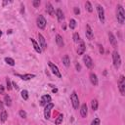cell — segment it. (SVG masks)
I'll return each instance as SVG.
<instances>
[{"mask_svg":"<svg viewBox=\"0 0 125 125\" xmlns=\"http://www.w3.org/2000/svg\"><path fill=\"white\" fill-rule=\"evenodd\" d=\"M117 10H116V19L118 21V22L120 24H123L124 23V21H125V12H124V9L121 5H117Z\"/></svg>","mask_w":125,"mask_h":125,"instance_id":"6da1fadb","label":"cell"},{"mask_svg":"<svg viewBox=\"0 0 125 125\" xmlns=\"http://www.w3.org/2000/svg\"><path fill=\"white\" fill-rule=\"evenodd\" d=\"M112 60H113V66H114V67L117 69V68H119L120 67V65H121V58H120V55H119V53L116 51H113V53H112Z\"/></svg>","mask_w":125,"mask_h":125,"instance_id":"7a4b0ae2","label":"cell"},{"mask_svg":"<svg viewBox=\"0 0 125 125\" xmlns=\"http://www.w3.org/2000/svg\"><path fill=\"white\" fill-rule=\"evenodd\" d=\"M70 101H71V104H72V107L74 110H77L78 109V106H79V99H78V96L76 94L75 91H73L70 95Z\"/></svg>","mask_w":125,"mask_h":125,"instance_id":"3957f363","label":"cell"},{"mask_svg":"<svg viewBox=\"0 0 125 125\" xmlns=\"http://www.w3.org/2000/svg\"><path fill=\"white\" fill-rule=\"evenodd\" d=\"M117 84H118V88H119L120 94L122 96H124L125 95V77L124 76H120Z\"/></svg>","mask_w":125,"mask_h":125,"instance_id":"277c9868","label":"cell"},{"mask_svg":"<svg viewBox=\"0 0 125 125\" xmlns=\"http://www.w3.org/2000/svg\"><path fill=\"white\" fill-rule=\"evenodd\" d=\"M54 108V105L52 103H49L45 106L44 109V117L45 119H49L50 118V114H51V110Z\"/></svg>","mask_w":125,"mask_h":125,"instance_id":"5b68a950","label":"cell"},{"mask_svg":"<svg viewBox=\"0 0 125 125\" xmlns=\"http://www.w3.org/2000/svg\"><path fill=\"white\" fill-rule=\"evenodd\" d=\"M36 23H37V27H38L39 29H45V27H46L47 22H46L45 18H44L42 15H40V16L37 18V20H36Z\"/></svg>","mask_w":125,"mask_h":125,"instance_id":"8992f818","label":"cell"},{"mask_svg":"<svg viewBox=\"0 0 125 125\" xmlns=\"http://www.w3.org/2000/svg\"><path fill=\"white\" fill-rule=\"evenodd\" d=\"M48 65H49L50 68H51L52 72L55 74V75H56V76H58L59 78H61V77H62V74H61V72H60L59 68L57 67V66H55V65H54L52 62H49V63H48Z\"/></svg>","mask_w":125,"mask_h":125,"instance_id":"52a82bcc","label":"cell"},{"mask_svg":"<svg viewBox=\"0 0 125 125\" xmlns=\"http://www.w3.org/2000/svg\"><path fill=\"white\" fill-rule=\"evenodd\" d=\"M83 61H84V64H85L86 67H88V68H92L93 67L94 63H93V61H92V59H91V57L89 55H84Z\"/></svg>","mask_w":125,"mask_h":125,"instance_id":"ba28073f","label":"cell"},{"mask_svg":"<svg viewBox=\"0 0 125 125\" xmlns=\"http://www.w3.org/2000/svg\"><path fill=\"white\" fill-rule=\"evenodd\" d=\"M98 14H99V19L101 21L102 23L105 22V11H104V8L101 6V5H98Z\"/></svg>","mask_w":125,"mask_h":125,"instance_id":"9c48e42d","label":"cell"},{"mask_svg":"<svg viewBox=\"0 0 125 125\" xmlns=\"http://www.w3.org/2000/svg\"><path fill=\"white\" fill-rule=\"evenodd\" d=\"M38 38H39V43H40L41 50H45L47 48V43H46V40H45L44 36L41 33H38Z\"/></svg>","mask_w":125,"mask_h":125,"instance_id":"30bf717a","label":"cell"},{"mask_svg":"<svg viewBox=\"0 0 125 125\" xmlns=\"http://www.w3.org/2000/svg\"><path fill=\"white\" fill-rule=\"evenodd\" d=\"M86 37L89 39V40H92L94 38V33H93V30L91 29V27L89 24L86 26Z\"/></svg>","mask_w":125,"mask_h":125,"instance_id":"8fae6325","label":"cell"},{"mask_svg":"<svg viewBox=\"0 0 125 125\" xmlns=\"http://www.w3.org/2000/svg\"><path fill=\"white\" fill-rule=\"evenodd\" d=\"M51 96H49V95H44V96H42V98H41V105L42 106H46L47 104H49L50 102H51Z\"/></svg>","mask_w":125,"mask_h":125,"instance_id":"7c38bea8","label":"cell"},{"mask_svg":"<svg viewBox=\"0 0 125 125\" xmlns=\"http://www.w3.org/2000/svg\"><path fill=\"white\" fill-rule=\"evenodd\" d=\"M46 12L52 17L55 15V10H54V7H53V5L51 3H47L46 4Z\"/></svg>","mask_w":125,"mask_h":125,"instance_id":"4fadbf2b","label":"cell"},{"mask_svg":"<svg viewBox=\"0 0 125 125\" xmlns=\"http://www.w3.org/2000/svg\"><path fill=\"white\" fill-rule=\"evenodd\" d=\"M109 38H110V44L112 45V47L116 48V47H117V41H116L114 35H113L111 32H109Z\"/></svg>","mask_w":125,"mask_h":125,"instance_id":"5bb4252c","label":"cell"},{"mask_svg":"<svg viewBox=\"0 0 125 125\" xmlns=\"http://www.w3.org/2000/svg\"><path fill=\"white\" fill-rule=\"evenodd\" d=\"M90 81H91V83L93 85H95V86L98 85V77H97V75H96L94 72H91L90 73Z\"/></svg>","mask_w":125,"mask_h":125,"instance_id":"9a60e30c","label":"cell"},{"mask_svg":"<svg viewBox=\"0 0 125 125\" xmlns=\"http://www.w3.org/2000/svg\"><path fill=\"white\" fill-rule=\"evenodd\" d=\"M85 49H86L85 43H84V42H81V44L78 46V49H77V53H78V55H83L84 52H85Z\"/></svg>","mask_w":125,"mask_h":125,"instance_id":"2e32d148","label":"cell"},{"mask_svg":"<svg viewBox=\"0 0 125 125\" xmlns=\"http://www.w3.org/2000/svg\"><path fill=\"white\" fill-rule=\"evenodd\" d=\"M31 40V42H32V45H33V48H34V50H35V51L37 52V53H41V51H42V50H41V48H40V46L38 45V43L33 39V38H31L30 39Z\"/></svg>","mask_w":125,"mask_h":125,"instance_id":"e0dca14e","label":"cell"},{"mask_svg":"<svg viewBox=\"0 0 125 125\" xmlns=\"http://www.w3.org/2000/svg\"><path fill=\"white\" fill-rule=\"evenodd\" d=\"M18 76H20L22 79L23 80H29L31 78H34L35 75L34 74H30V73H28V74H24V75H20V74H18Z\"/></svg>","mask_w":125,"mask_h":125,"instance_id":"ac0fdd59","label":"cell"},{"mask_svg":"<svg viewBox=\"0 0 125 125\" xmlns=\"http://www.w3.org/2000/svg\"><path fill=\"white\" fill-rule=\"evenodd\" d=\"M56 42H57V45L59 47H64V40H63V37L60 34L56 35Z\"/></svg>","mask_w":125,"mask_h":125,"instance_id":"d6986e66","label":"cell"},{"mask_svg":"<svg viewBox=\"0 0 125 125\" xmlns=\"http://www.w3.org/2000/svg\"><path fill=\"white\" fill-rule=\"evenodd\" d=\"M56 16H57V18H58L59 22H62V21H64V19H65L64 13H63V11H62L61 9H58V10H57V12H56Z\"/></svg>","mask_w":125,"mask_h":125,"instance_id":"ffe728a7","label":"cell"},{"mask_svg":"<svg viewBox=\"0 0 125 125\" xmlns=\"http://www.w3.org/2000/svg\"><path fill=\"white\" fill-rule=\"evenodd\" d=\"M80 114H81L82 117H86V115H87V106H86V104H83V105L81 106Z\"/></svg>","mask_w":125,"mask_h":125,"instance_id":"44dd1931","label":"cell"},{"mask_svg":"<svg viewBox=\"0 0 125 125\" xmlns=\"http://www.w3.org/2000/svg\"><path fill=\"white\" fill-rule=\"evenodd\" d=\"M7 117H8V113L6 110H2L1 114H0V120H1V122H5L7 120Z\"/></svg>","mask_w":125,"mask_h":125,"instance_id":"7402d4cb","label":"cell"},{"mask_svg":"<svg viewBox=\"0 0 125 125\" xmlns=\"http://www.w3.org/2000/svg\"><path fill=\"white\" fill-rule=\"evenodd\" d=\"M4 103H5V105L7 107H10L12 105V100H11V98H10L9 95H5V97H4Z\"/></svg>","mask_w":125,"mask_h":125,"instance_id":"603a6c76","label":"cell"},{"mask_svg":"<svg viewBox=\"0 0 125 125\" xmlns=\"http://www.w3.org/2000/svg\"><path fill=\"white\" fill-rule=\"evenodd\" d=\"M63 63H64V65H65L66 67H68V66H70V60H69V57H68L67 55H66V56L63 58Z\"/></svg>","mask_w":125,"mask_h":125,"instance_id":"cb8c5ba5","label":"cell"},{"mask_svg":"<svg viewBox=\"0 0 125 125\" xmlns=\"http://www.w3.org/2000/svg\"><path fill=\"white\" fill-rule=\"evenodd\" d=\"M91 107H92V110H93L94 111L98 110L99 104H98V101H97V100H92V102H91Z\"/></svg>","mask_w":125,"mask_h":125,"instance_id":"d4e9b609","label":"cell"},{"mask_svg":"<svg viewBox=\"0 0 125 125\" xmlns=\"http://www.w3.org/2000/svg\"><path fill=\"white\" fill-rule=\"evenodd\" d=\"M75 27H76V21L71 19L69 21V28H70V29H75Z\"/></svg>","mask_w":125,"mask_h":125,"instance_id":"484cf974","label":"cell"},{"mask_svg":"<svg viewBox=\"0 0 125 125\" xmlns=\"http://www.w3.org/2000/svg\"><path fill=\"white\" fill-rule=\"evenodd\" d=\"M63 119H64V115H63V114H60V115L57 117V119L55 120V124H56V125H60V124L63 122Z\"/></svg>","mask_w":125,"mask_h":125,"instance_id":"4316f807","label":"cell"},{"mask_svg":"<svg viewBox=\"0 0 125 125\" xmlns=\"http://www.w3.org/2000/svg\"><path fill=\"white\" fill-rule=\"evenodd\" d=\"M21 94H22V98L23 100H26V101H27V100L29 99V93H28L27 90H22Z\"/></svg>","mask_w":125,"mask_h":125,"instance_id":"83f0119b","label":"cell"},{"mask_svg":"<svg viewBox=\"0 0 125 125\" xmlns=\"http://www.w3.org/2000/svg\"><path fill=\"white\" fill-rule=\"evenodd\" d=\"M85 8H86V9H87V11H88V12H90V13L93 11V7H92V5H91V3H90L89 1H87V2L85 3Z\"/></svg>","mask_w":125,"mask_h":125,"instance_id":"f1b7e54d","label":"cell"},{"mask_svg":"<svg viewBox=\"0 0 125 125\" xmlns=\"http://www.w3.org/2000/svg\"><path fill=\"white\" fill-rule=\"evenodd\" d=\"M5 62L10 66H15V61L12 58H5Z\"/></svg>","mask_w":125,"mask_h":125,"instance_id":"f546056e","label":"cell"},{"mask_svg":"<svg viewBox=\"0 0 125 125\" xmlns=\"http://www.w3.org/2000/svg\"><path fill=\"white\" fill-rule=\"evenodd\" d=\"M6 85H7V89L10 91L12 89V83H11V80L9 78H6Z\"/></svg>","mask_w":125,"mask_h":125,"instance_id":"4dcf8cb0","label":"cell"},{"mask_svg":"<svg viewBox=\"0 0 125 125\" xmlns=\"http://www.w3.org/2000/svg\"><path fill=\"white\" fill-rule=\"evenodd\" d=\"M80 40V37H79V34L77 33V32H75L73 34V41L74 42H78Z\"/></svg>","mask_w":125,"mask_h":125,"instance_id":"1f68e13d","label":"cell"},{"mask_svg":"<svg viewBox=\"0 0 125 125\" xmlns=\"http://www.w3.org/2000/svg\"><path fill=\"white\" fill-rule=\"evenodd\" d=\"M19 114H20V116L22 117V118H27V112L24 111V110H20L19 111Z\"/></svg>","mask_w":125,"mask_h":125,"instance_id":"d6a6232c","label":"cell"},{"mask_svg":"<svg viewBox=\"0 0 125 125\" xmlns=\"http://www.w3.org/2000/svg\"><path fill=\"white\" fill-rule=\"evenodd\" d=\"M32 4H33L34 8H38L40 6V1H39V0H34V1L32 2Z\"/></svg>","mask_w":125,"mask_h":125,"instance_id":"836d02e7","label":"cell"},{"mask_svg":"<svg viewBox=\"0 0 125 125\" xmlns=\"http://www.w3.org/2000/svg\"><path fill=\"white\" fill-rule=\"evenodd\" d=\"M91 125H100V119L99 118H95L93 121H92V124Z\"/></svg>","mask_w":125,"mask_h":125,"instance_id":"e575fe53","label":"cell"},{"mask_svg":"<svg viewBox=\"0 0 125 125\" xmlns=\"http://www.w3.org/2000/svg\"><path fill=\"white\" fill-rule=\"evenodd\" d=\"M73 11H74V14L75 15H78L79 13H80V10H79V8H77V7H75L73 9Z\"/></svg>","mask_w":125,"mask_h":125,"instance_id":"d590c367","label":"cell"},{"mask_svg":"<svg viewBox=\"0 0 125 125\" xmlns=\"http://www.w3.org/2000/svg\"><path fill=\"white\" fill-rule=\"evenodd\" d=\"M0 94H4V87L0 84Z\"/></svg>","mask_w":125,"mask_h":125,"instance_id":"8d00e7d4","label":"cell"},{"mask_svg":"<svg viewBox=\"0 0 125 125\" xmlns=\"http://www.w3.org/2000/svg\"><path fill=\"white\" fill-rule=\"evenodd\" d=\"M0 110H4V105H3V102H1V101H0Z\"/></svg>","mask_w":125,"mask_h":125,"instance_id":"74e56055","label":"cell"},{"mask_svg":"<svg viewBox=\"0 0 125 125\" xmlns=\"http://www.w3.org/2000/svg\"><path fill=\"white\" fill-rule=\"evenodd\" d=\"M104 52H105V51H104V48H103V46H100V53H101V54L103 55V54H104Z\"/></svg>","mask_w":125,"mask_h":125,"instance_id":"f35d334b","label":"cell"},{"mask_svg":"<svg viewBox=\"0 0 125 125\" xmlns=\"http://www.w3.org/2000/svg\"><path fill=\"white\" fill-rule=\"evenodd\" d=\"M76 69H77L78 71H80V70H81V66H80L79 64H76Z\"/></svg>","mask_w":125,"mask_h":125,"instance_id":"ab89813d","label":"cell"},{"mask_svg":"<svg viewBox=\"0 0 125 125\" xmlns=\"http://www.w3.org/2000/svg\"><path fill=\"white\" fill-rule=\"evenodd\" d=\"M12 85H13V87H14V88L18 89V85H17V83H16V82H13V83H12Z\"/></svg>","mask_w":125,"mask_h":125,"instance_id":"60d3db41","label":"cell"},{"mask_svg":"<svg viewBox=\"0 0 125 125\" xmlns=\"http://www.w3.org/2000/svg\"><path fill=\"white\" fill-rule=\"evenodd\" d=\"M23 12H24V6L22 5V13H23Z\"/></svg>","mask_w":125,"mask_h":125,"instance_id":"b9f144b4","label":"cell"},{"mask_svg":"<svg viewBox=\"0 0 125 125\" xmlns=\"http://www.w3.org/2000/svg\"><path fill=\"white\" fill-rule=\"evenodd\" d=\"M57 91H58V90H57V89H56V88H55V89H53V92H54V93H56V92H57Z\"/></svg>","mask_w":125,"mask_h":125,"instance_id":"7bdbcfd3","label":"cell"},{"mask_svg":"<svg viewBox=\"0 0 125 125\" xmlns=\"http://www.w3.org/2000/svg\"><path fill=\"white\" fill-rule=\"evenodd\" d=\"M1 35H2V31L0 30V37H1Z\"/></svg>","mask_w":125,"mask_h":125,"instance_id":"ee69618b","label":"cell"}]
</instances>
